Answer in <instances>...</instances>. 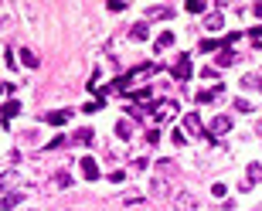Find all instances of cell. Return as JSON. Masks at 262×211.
Segmentation results:
<instances>
[{"mask_svg":"<svg viewBox=\"0 0 262 211\" xmlns=\"http://www.w3.org/2000/svg\"><path fill=\"white\" fill-rule=\"evenodd\" d=\"M170 14H174L170 7H150V17H160V20H164V17H170Z\"/></svg>","mask_w":262,"mask_h":211,"instance_id":"14","label":"cell"},{"mask_svg":"<svg viewBox=\"0 0 262 211\" xmlns=\"http://www.w3.org/2000/svg\"><path fill=\"white\" fill-rule=\"evenodd\" d=\"M249 38H255V41H262V28H252V31H249Z\"/></svg>","mask_w":262,"mask_h":211,"instance_id":"27","label":"cell"},{"mask_svg":"<svg viewBox=\"0 0 262 211\" xmlns=\"http://www.w3.org/2000/svg\"><path fill=\"white\" fill-rule=\"evenodd\" d=\"M82 171H85L89 181H99V167H96V160H92V157H82Z\"/></svg>","mask_w":262,"mask_h":211,"instance_id":"8","label":"cell"},{"mask_svg":"<svg viewBox=\"0 0 262 211\" xmlns=\"http://www.w3.org/2000/svg\"><path fill=\"white\" fill-rule=\"evenodd\" d=\"M187 10H191V14H204V4H201V0H191V4H187Z\"/></svg>","mask_w":262,"mask_h":211,"instance_id":"20","label":"cell"},{"mask_svg":"<svg viewBox=\"0 0 262 211\" xmlns=\"http://www.w3.org/2000/svg\"><path fill=\"white\" fill-rule=\"evenodd\" d=\"M174 75L177 78H191V75H194V68H191V58H187V55H181L174 61Z\"/></svg>","mask_w":262,"mask_h":211,"instance_id":"5","label":"cell"},{"mask_svg":"<svg viewBox=\"0 0 262 211\" xmlns=\"http://www.w3.org/2000/svg\"><path fill=\"white\" fill-rule=\"evenodd\" d=\"M14 184H17V171H7L4 177H0V194H4V191H10Z\"/></svg>","mask_w":262,"mask_h":211,"instance_id":"9","label":"cell"},{"mask_svg":"<svg viewBox=\"0 0 262 211\" xmlns=\"http://www.w3.org/2000/svg\"><path fill=\"white\" fill-rule=\"evenodd\" d=\"M204 28H208V31H222L225 28V17L218 14V10H211V14L204 17Z\"/></svg>","mask_w":262,"mask_h":211,"instance_id":"7","label":"cell"},{"mask_svg":"<svg viewBox=\"0 0 262 211\" xmlns=\"http://www.w3.org/2000/svg\"><path fill=\"white\" fill-rule=\"evenodd\" d=\"M55 181H58V187H72V177H68V174H65V171H61V174H58V177H55Z\"/></svg>","mask_w":262,"mask_h":211,"instance_id":"22","label":"cell"},{"mask_svg":"<svg viewBox=\"0 0 262 211\" xmlns=\"http://www.w3.org/2000/svg\"><path fill=\"white\" fill-rule=\"evenodd\" d=\"M184 130H187L191 136H204V126H201V119H198L194 113H187V116H184Z\"/></svg>","mask_w":262,"mask_h":211,"instance_id":"6","label":"cell"},{"mask_svg":"<svg viewBox=\"0 0 262 211\" xmlns=\"http://www.w3.org/2000/svg\"><path fill=\"white\" fill-rule=\"evenodd\" d=\"M20 58H24V65H31V68L38 65V55H34V51H20Z\"/></svg>","mask_w":262,"mask_h":211,"instance_id":"18","label":"cell"},{"mask_svg":"<svg viewBox=\"0 0 262 211\" xmlns=\"http://www.w3.org/2000/svg\"><path fill=\"white\" fill-rule=\"evenodd\" d=\"M232 61H235V55H232V51H222V58H218V65H232Z\"/></svg>","mask_w":262,"mask_h":211,"instance_id":"24","label":"cell"},{"mask_svg":"<svg viewBox=\"0 0 262 211\" xmlns=\"http://www.w3.org/2000/svg\"><path fill=\"white\" fill-rule=\"evenodd\" d=\"M235 109H238V113H252V102H249V99H235Z\"/></svg>","mask_w":262,"mask_h":211,"instance_id":"17","label":"cell"},{"mask_svg":"<svg viewBox=\"0 0 262 211\" xmlns=\"http://www.w3.org/2000/svg\"><path fill=\"white\" fill-rule=\"evenodd\" d=\"M17 109H20V102H7V106H4V123H7V119L17 113Z\"/></svg>","mask_w":262,"mask_h":211,"instance_id":"16","label":"cell"},{"mask_svg":"<svg viewBox=\"0 0 262 211\" xmlns=\"http://www.w3.org/2000/svg\"><path fill=\"white\" fill-rule=\"evenodd\" d=\"M255 126H259V136H262V119H259V123H255Z\"/></svg>","mask_w":262,"mask_h":211,"instance_id":"28","label":"cell"},{"mask_svg":"<svg viewBox=\"0 0 262 211\" xmlns=\"http://www.w3.org/2000/svg\"><path fill=\"white\" fill-rule=\"evenodd\" d=\"M154 194H167V181H160V177H157V181H154Z\"/></svg>","mask_w":262,"mask_h":211,"instance_id":"23","label":"cell"},{"mask_svg":"<svg viewBox=\"0 0 262 211\" xmlns=\"http://www.w3.org/2000/svg\"><path fill=\"white\" fill-rule=\"evenodd\" d=\"M218 92H222V82H214V92H201V96H198V102H214V96H218Z\"/></svg>","mask_w":262,"mask_h":211,"instance_id":"13","label":"cell"},{"mask_svg":"<svg viewBox=\"0 0 262 211\" xmlns=\"http://www.w3.org/2000/svg\"><path fill=\"white\" fill-rule=\"evenodd\" d=\"M228 130H232V116H214V119H211V130H208V133H211V140H214V136H225Z\"/></svg>","mask_w":262,"mask_h":211,"instance_id":"3","label":"cell"},{"mask_svg":"<svg viewBox=\"0 0 262 211\" xmlns=\"http://www.w3.org/2000/svg\"><path fill=\"white\" fill-rule=\"evenodd\" d=\"M154 116H157V123H167V119H174V116H177V102H174V99H164V102H157V106H154Z\"/></svg>","mask_w":262,"mask_h":211,"instance_id":"1","label":"cell"},{"mask_svg":"<svg viewBox=\"0 0 262 211\" xmlns=\"http://www.w3.org/2000/svg\"><path fill=\"white\" fill-rule=\"evenodd\" d=\"M20 198H24V194H20V191H7V194H4V201H0V204H4V208H17V204H20Z\"/></svg>","mask_w":262,"mask_h":211,"instance_id":"11","label":"cell"},{"mask_svg":"<svg viewBox=\"0 0 262 211\" xmlns=\"http://www.w3.org/2000/svg\"><path fill=\"white\" fill-rule=\"evenodd\" d=\"M170 45H174V34H160L154 48H157V51H164V48H170Z\"/></svg>","mask_w":262,"mask_h":211,"instance_id":"12","label":"cell"},{"mask_svg":"<svg viewBox=\"0 0 262 211\" xmlns=\"http://www.w3.org/2000/svg\"><path fill=\"white\" fill-rule=\"evenodd\" d=\"M68 116H72V113H55V116H48V123H55V126H58V123H65Z\"/></svg>","mask_w":262,"mask_h":211,"instance_id":"21","label":"cell"},{"mask_svg":"<svg viewBox=\"0 0 262 211\" xmlns=\"http://www.w3.org/2000/svg\"><path fill=\"white\" fill-rule=\"evenodd\" d=\"M259 89H262V78H259Z\"/></svg>","mask_w":262,"mask_h":211,"instance_id":"29","label":"cell"},{"mask_svg":"<svg viewBox=\"0 0 262 211\" xmlns=\"http://www.w3.org/2000/svg\"><path fill=\"white\" fill-rule=\"evenodd\" d=\"M222 45H225V41H211V38H208V41H201V51H214V48H222Z\"/></svg>","mask_w":262,"mask_h":211,"instance_id":"19","label":"cell"},{"mask_svg":"<svg viewBox=\"0 0 262 211\" xmlns=\"http://www.w3.org/2000/svg\"><path fill=\"white\" fill-rule=\"evenodd\" d=\"M242 86H245V89H252V86H259V78H255V75H245V78H242Z\"/></svg>","mask_w":262,"mask_h":211,"instance_id":"26","label":"cell"},{"mask_svg":"<svg viewBox=\"0 0 262 211\" xmlns=\"http://www.w3.org/2000/svg\"><path fill=\"white\" fill-rule=\"evenodd\" d=\"M262 181V163H249V171H245V181L238 184L242 191H249V187H255V184Z\"/></svg>","mask_w":262,"mask_h":211,"instance_id":"2","label":"cell"},{"mask_svg":"<svg viewBox=\"0 0 262 211\" xmlns=\"http://www.w3.org/2000/svg\"><path fill=\"white\" fill-rule=\"evenodd\" d=\"M75 140H82V143H89V140H92V130H78V133H75Z\"/></svg>","mask_w":262,"mask_h":211,"instance_id":"25","label":"cell"},{"mask_svg":"<svg viewBox=\"0 0 262 211\" xmlns=\"http://www.w3.org/2000/svg\"><path fill=\"white\" fill-rule=\"evenodd\" d=\"M133 38H136V41H146V38H150V24H146V20L133 24Z\"/></svg>","mask_w":262,"mask_h":211,"instance_id":"10","label":"cell"},{"mask_svg":"<svg viewBox=\"0 0 262 211\" xmlns=\"http://www.w3.org/2000/svg\"><path fill=\"white\" fill-rule=\"evenodd\" d=\"M174 211H198V198L191 191H187V194H177V198H174Z\"/></svg>","mask_w":262,"mask_h":211,"instance_id":"4","label":"cell"},{"mask_svg":"<svg viewBox=\"0 0 262 211\" xmlns=\"http://www.w3.org/2000/svg\"><path fill=\"white\" fill-rule=\"evenodd\" d=\"M129 133H133V130H129V123H126V119H123V123H116V136L129 140Z\"/></svg>","mask_w":262,"mask_h":211,"instance_id":"15","label":"cell"}]
</instances>
